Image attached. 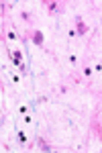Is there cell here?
<instances>
[{
	"label": "cell",
	"instance_id": "obj_1",
	"mask_svg": "<svg viewBox=\"0 0 102 153\" xmlns=\"http://www.w3.org/2000/svg\"><path fill=\"white\" fill-rule=\"evenodd\" d=\"M49 14H61L66 12V0H49Z\"/></svg>",
	"mask_w": 102,
	"mask_h": 153
},
{
	"label": "cell",
	"instance_id": "obj_2",
	"mask_svg": "<svg viewBox=\"0 0 102 153\" xmlns=\"http://www.w3.org/2000/svg\"><path fill=\"white\" fill-rule=\"evenodd\" d=\"M29 37L35 45H43V33L41 31H29Z\"/></svg>",
	"mask_w": 102,
	"mask_h": 153
},
{
	"label": "cell",
	"instance_id": "obj_3",
	"mask_svg": "<svg viewBox=\"0 0 102 153\" xmlns=\"http://www.w3.org/2000/svg\"><path fill=\"white\" fill-rule=\"evenodd\" d=\"M8 55H10V59L14 61V65H21V68H23V53H21V51H8Z\"/></svg>",
	"mask_w": 102,
	"mask_h": 153
},
{
	"label": "cell",
	"instance_id": "obj_4",
	"mask_svg": "<svg viewBox=\"0 0 102 153\" xmlns=\"http://www.w3.org/2000/svg\"><path fill=\"white\" fill-rule=\"evenodd\" d=\"M76 31H78V35H86V33H88V27H86V23H84L82 19L76 21Z\"/></svg>",
	"mask_w": 102,
	"mask_h": 153
},
{
	"label": "cell",
	"instance_id": "obj_5",
	"mask_svg": "<svg viewBox=\"0 0 102 153\" xmlns=\"http://www.w3.org/2000/svg\"><path fill=\"white\" fill-rule=\"evenodd\" d=\"M37 145H39V149H41V151H51V145H49V143H47L45 139H43V137H39Z\"/></svg>",
	"mask_w": 102,
	"mask_h": 153
},
{
	"label": "cell",
	"instance_id": "obj_6",
	"mask_svg": "<svg viewBox=\"0 0 102 153\" xmlns=\"http://www.w3.org/2000/svg\"><path fill=\"white\" fill-rule=\"evenodd\" d=\"M92 129H94V135H96V137H100V120H98V118H94Z\"/></svg>",
	"mask_w": 102,
	"mask_h": 153
},
{
	"label": "cell",
	"instance_id": "obj_7",
	"mask_svg": "<svg viewBox=\"0 0 102 153\" xmlns=\"http://www.w3.org/2000/svg\"><path fill=\"white\" fill-rule=\"evenodd\" d=\"M21 16H23L25 21H31V14H29V12H21Z\"/></svg>",
	"mask_w": 102,
	"mask_h": 153
},
{
	"label": "cell",
	"instance_id": "obj_8",
	"mask_svg": "<svg viewBox=\"0 0 102 153\" xmlns=\"http://www.w3.org/2000/svg\"><path fill=\"white\" fill-rule=\"evenodd\" d=\"M0 41H4V35H0Z\"/></svg>",
	"mask_w": 102,
	"mask_h": 153
}]
</instances>
